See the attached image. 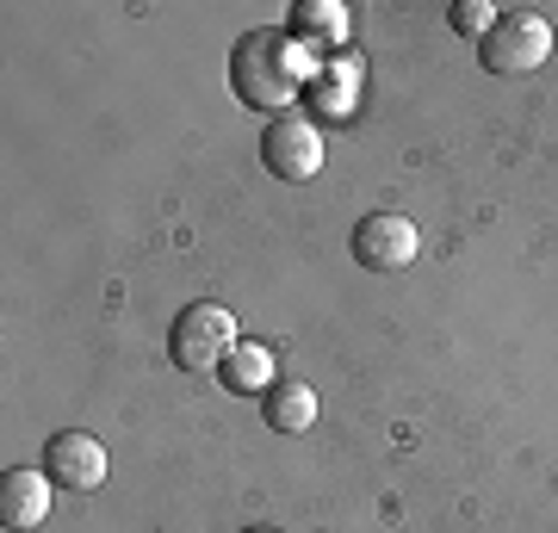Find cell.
<instances>
[{"label": "cell", "mask_w": 558, "mask_h": 533, "mask_svg": "<svg viewBox=\"0 0 558 533\" xmlns=\"http://www.w3.org/2000/svg\"><path fill=\"white\" fill-rule=\"evenodd\" d=\"M242 533H279V528H242Z\"/></svg>", "instance_id": "7c38bea8"}, {"label": "cell", "mask_w": 558, "mask_h": 533, "mask_svg": "<svg viewBox=\"0 0 558 533\" xmlns=\"http://www.w3.org/2000/svg\"><path fill=\"white\" fill-rule=\"evenodd\" d=\"M38 472H50V484H62V490H100L106 472H112V453H106L100 435H87V428H62V435L44 440V465Z\"/></svg>", "instance_id": "8992f818"}, {"label": "cell", "mask_w": 558, "mask_h": 533, "mask_svg": "<svg viewBox=\"0 0 558 533\" xmlns=\"http://www.w3.org/2000/svg\"><path fill=\"white\" fill-rule=\"evenodd\" d=\"M260 415H267L274 435H311V422H317V391H311V385H274V391L260 397Z\"/></svg>", "instance_id": "9c48e42d"}, {"label": "cell", "mask_w": 558, "mask_h": 533, "mask_svg": "<svg viewBox=\"0 0 558 533\" xmlns=\"http://www.w3.org/2000/svg\"><path fill=\"white\" fill-rule=\"evenodd\" d=\"M223 391L236 397H267L274 391V348H260V341H236V354L223 360Z\"/></svg>", "instance_id": "30bf717a"}, {"label": "cell", "mask_w": 558, "mask_h": 533, "mask_svg": "<svg viewBox=\"0 0 558 533\" xmlns=\"http://www.w3.org/2000/svg\"><path fill=\"white\" fill-rule=\"evenodd\" d=\"M546 57H553V25L539 20V13H527V7L502 13L490 25V38L478 44L484 75H534Z\"/></svg>", "instance_id": "3957f363"}, {"label": "cell", "mask_w": 558, "mask_h": 533, "mask_svg": "<svg viewBox=\"0 0 558 533\" xmlns=\"http://www.w3.org/2000/svg\"><path fill=\"white\" fill-rule=\"evenodd\" d=\"M348 255H354L366 274H403V267L422 255V237H416V223L398 218V211H373V218L354 223Z\"/></svg>", "instance_id": "5b68a950"}, {"label": "cell", "mask_w": 558, "mask_h": 533, "mask_svg": "<svg viewBox=\"0 0 558 533\" xmlns=\"http://www.w3.org/2000/svg\"><path fill=\"white\" fill-rule=\"evenodd\" d=\"M260 168L274 180H286V186L317 180V168H323L317 119L311 112H279V119H267V131H260Z\"/></svg>", "instance_id": "277c9868"}, {"label": "cell", "mask_w": 558, "mask_h": 533, "mask_svg": "<svg viewBox=\"0 0 558 533\" xmlns=\"http://www.w3.org/2000/svg\"><path fill=\"white\" fill-rule=\"evenodd\" d=\"M311 50L292 32H242L230 44V87L248 112H292L311 94Z\"/></svg>", "instance_id": "6da1fadb"}, {"label": "cell", "mask_w": 558, "mask_h": 533, "mask_svg": "<svg viewBox=\"0 0 558 533\" xmlns=\"http://www.w3.org/2000/svg\"><path fill=\"white\" fill-rule=\"evenodd\" d=\"M292 38L311 50V44H323V50H336V44H348V7L341 0H299L292 7Z\"/></svg>", "instance_id": "ba28073f"}, {"label": "cell", "mask_w": 558, "mask_h": 533, "mask_svg": "<svg viewBox=\"0 0 558 533\" xmlns=\"http://www.w3.org/2000/svg\"><path fill=\"white\" fill-rule=\"evenodd\" d=\"M236 316L199 298V304H186L174 316V329H168V360H174L180 373H223V360L236 354Z\"/></svg>", "instance_id": "7a4b0ae2"}, {"label": "cell", "mask_w": 558, "mask_h": 533, "mask_svg": "<svg viewBox=\"0 0 558 533\" xmlns=\"http://www.w3.org/2000/svg\"><path fill=\"white\" fill-rule=\"evenodd\" d=\"M50 472H7L0 477V528L7 533H32L50 514Z\"/></svg>", "instance_id": "52a82bcc"}, {"label": "cell", "mask_w": 558, "mask_h": 533, "mask_svg": "<svg viewBox=\"0 0 558 533\" xmlns=\"http://www.w3.org/2000/svg\"><path fill=\"white\" fill-rule=\"evenodd\" d=\"M502 13L497 7H490V0H453V7H447V25H453L459 38H490V25H497Z\"/></svg>", "instance_id": "8fae6325"}]
</instances>
